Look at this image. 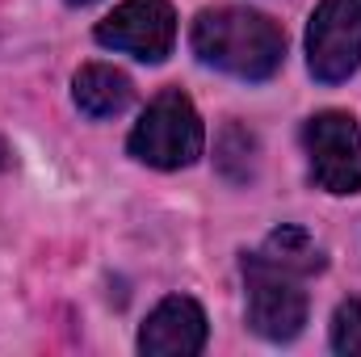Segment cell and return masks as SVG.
Returning <instances> with one entry per match:
<instances>
[{
	"mask_svg": "<svg viewBox=\"0 0 361 357\" xmlns=\"http://www.w3.org/2000/svg\"><path fill=\"white\" fill-rule=\"evenodd\" d=\"M206 131L193 109V101L180 89H164L135 122L130 131V156L152 169H185L202 156Z\"/></svg>",
	"mask_w": 361,
	"mask_h": 357,
	"instance_id": "obj_2",
	"label": "cell"
},
{
	"mask_svg": "<svg viewBox=\"0 0 361 357\" xmlns=\"http://www.w3.org/2000/svg\"><path fill=\"white\" fill-rule=\"evenodd\" d=\"M72 97H76L80 114H89V118H118L130 105L135 89H130V76L126 72H118L109 63H89V68L76 72Z\"/></svg>",
	"mask_w": 361,
	"mask_h": 357,
	"instance_id": "obj_8",
	"label": "cell"
},
{
	"mask_svg": "<svg viewBox=\"0 0 361 357\" xmlns=\"http://www.w3.org/2000/svg\"><path fill=\"white\" fill-rule=\"evenodd\" d=\"M269 265L277 269H290V273H298V277H311V273H319L324 269V253H319V244L302 231V227H294V223H286V227H277L269 240L257 248Z\"/></svg>",
	"mask_w": 361,
	"mask_h": 357,
	"instance_id": "obj_9",
	"label": "cell"
},
{
	"mask_svg": "<svg viewBox=\"0 0 361 357\" xmlns=\"http://www.w3.org/2000/svg\"><path fill=\"white\" fill-rule=\"evenodd\" d=\"M206 345V311L189 294H169L139 332V353L147 357H193Z\"/></svg>",
	"mask_w": 361,
	"mask_h": 357,
	"instance_id": "obj_7",
	"label": "cell"
},
{
	"mask_svg": "<svg viewBox=\"0 0 361 357\" xmlns=\"http://www.w3.org/2000/svg\"><path fill=\"white\" fill-rule=\"evenodd\" d=\"M0 169H8V147H4V139H0Z\"/></svg>",
	"mask_w": 361,
	"mask_h": 357,
	"instance_id": "obj_12",
	"label": "cell"
},
{
	"mask_svg": "<svg viewBox=\"0 0 361 357\" xmlns=\"http://www.w3.org/2000/svg\"><path fill=\"white\" fill-rule=\"evenodd\" d=\"M332 349L336 353H361V298H349L332 315Z\"/></svg>",
	"mask_w": 361,
	"mask_h": 357,
	"instance_id": "obj_11",
	"label": "cell"
},
{
	"mask_svg": "<svg viewBox=\"0 0 361 357\" xmlns=\"http://www.w3.org/2000/svg\"><path fill=\"white\" fill-rule=\"evenodd\" d=\"M68 4H89V0H68Z\"/></svg>",
	"mask_w": 361,
	"mask_h": 357,
	"instance_id": "obj_13",
	"label": "cell"
},
{
	"mask_svg": "<svg viewBox=\"0 0 361 357\" xmlns=\"http://www.w3.org/2000/svg\"><path fill=\"white\" fill-rule=\"evenodd\" d=\"M307 68L319 85H341L361 68V0H324L307 25Z\"/></svg>",
	"mask_w": 361,
	"mask_h": 357,
	"instance_id": "obj_5",
	"label": "cell"
},
{
	"mask_svg": "<svg viewBox=\"0 0 361 357\" xmlns=\"http://www.w3.org/2000/svg\"><path fill=\"white\" fill-rule=\"evenodd\" d=\"M97 42L143 63H164L177 42V13L169 0H122L97 25Z\"/></svg>",
	"mask_w": 361,
	"mask_h": 357,
	"instance_id": "obj_6",
	"label": "cell"
},
{
	"mask_svg": "<svg viewBox=\"0 0 361 357\" xmlns=\"http://www.w3.org/2000/svg\"><path fill=\"white\" fill-rule=\"evenodd\" d=\"M244 282H248V328L265 341H294L307 324V290L302 277L290 269L269 265L261 253L244 257Z\"/></svg>",
	"mask_w": 361,
	"mask_h": 357,
	"instance_id": "obj_3",
	"label": "cell"
},
{
	"mask_svg": "<svg viewBox=\"0 0 361 357\" xmlns=\"http://www.w3.org/2000/svg\"><path fill=\"white\" fill-rule=\"evenodd\" d=\"M214 152H219L214 156L219 160V173L227 181H235V185L252 181V173H257V139H252V131H244L240 122H227Z\"/></svg>",
	"mask_w": 361,
	"mask_h": 357,
	"instance_id": "obj_10",
	"label": "cell"
},
{
	"mask_svg": "<svg viewBox=\"0 0 361 357\" xmlns=\"http://www.w3.org/2000/svg\"><path fill=\"white\" fill-rule=\"evenodd\" d=\"M193 51L202 63L240 76V80H269L286 59V34L265 13L223 4L206 8L193 21Z\"/></svg>",
	"mask_w": 361,
	"mask_h": 357,
	"instance_id": "obj_1",
	"label": "cell"
},
{
	"mask_svg": "<svg viewBox=\"0 0 361 357\" xmlns=\"http://www.w3.org/2000/svg\"><path fill=\"white\" fill-rule=\"evenodd\" d=\"M302 147L311 160V181L324 193H361V131L341 109H324L302 126Z\"/></svg>",
	"mask_w": 361,
	"mask_h": 357,
	"instance_id": "obj_4",
	"label": "cell"
}]
</instances>
